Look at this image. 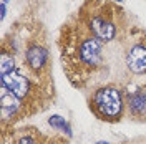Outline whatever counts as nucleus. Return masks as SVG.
<instances>
[{
    "label": "nucleus",
    "mask_w": 146,
    "mask_h": 144,
    "mask_svg": "<svg viewBox=\"0 0 146 144\" xmlns=\"http://www.w3.org/2000/svg\"><path fill=\"white\" fill-rule=\"evenodd\" d=\"M95 106L101 116L115 118L121 113V94L115 88H101L95 94Z\"/></svg>",
    "instance_id": "obj_1"
},
{
    "label": "nucleus",
    "mask_w": 146,
    "mask_h": 144,
    "mask_svg": "<svg viewBox=\"0 0 146 144\" xmlns=\"http://www.w3.org/2000/svg\"><path fill=\"white\" fill-rule=\"evenodd\" d=\"M80 58L83 63L96 66L101 63V43L98 38H86L80 46Z\"/></svg>",
    "instance_id": "obj_2"
},
{
    "label": "nucleus",
    "mask_w": 146,
    "mask_h": 144,
    "mask_svg": "<svg viewBox=\"0 0 146 144\" xmlns=\"http://www.w3.org/2000/svg\"><path fill=\"white\" fill-rule=\"evenodd\" d=\"M2 86H5L9 91H12L17 98H23L30 90L28 80L18 71H12L9 75H3L2 76Z\"/></svg>",
    "instance_id": "obj_3"
},
{
    "label": "nucleus",
    "mask_w": 146,
    "mask_h": 144,
    "mask_svg": "<svg viewBox=\"0 0 146 144\" xmlns=\"http://www.w3.org/2000/svg\"><path fill=\"white\" fill-rule=\"evenodd\" d=\"M126 63L129 70L135 73H145L146 71V48L145 46H135L128 53Z\"/></svg>",
    "instance_id": "obj_4"
},
{
    "label": "nucleus",
    "mask_w": 146,
    "mask_h": 144,
    "mask_svg": "<svg viewBox=\"0 0 146 144\" xmlns=\"http://www.w3.org/2000/svg\"><path fill=\"white\" fill-rule=\"evenodd\" d=\"M20 98H17L12 91H9L5 86H2V93H0V108H2V118L12 116L20 106Z\"/></svg>",
    "instance_id": "obj_5"
},
{
    "label": "nucleus",
    "mask_w": 146,
    "mask_h": 144,
    "mask_svg": "<svg viewBox=\"0 0 146 144\" xmlns=\"http://www.w3.org/2000/svg\"><path fill=\"white\" fill-rule=\"evenodd\" d=\"M90 27L93 30V33L98 36L100 40H103V42H110L115 36V27L110 23L108 20H105V18H101V17L93 18Z\"/></svg>",
    "instance_id": "obj_6"
},
{
    "label": "nucleus",
    "mask_w": 146,
    "mask_h": 144,
    "mask_svg": "<svg viewBox=\"0 0 146 144\" xmlns=\"http://www.w3.org/2000/svg\"><path fill=\"white\" fill-rule=\"evenodd\" d=\"M27 61L33 70H40L46 61V50L42 46H30L27 52Z\"/></svg>",
    "instance_id": "obj_7"
},
{
    "label": "nucleus",
    "mask_w": 146,
    "mask_h": 144,
    "mask_svg": "<svg viewBox=\"0 0 146 144\" xmlns=\"http://www.w3.org/2000/svg\"><path fill=\"white\" fill-rule=\"evenodd\" d=\"M129 108L135 113H143L146 109V91H139L136 94L129 96Z\"/></svg>",
    "instance_id": "obj_8"
},
{
    "label": "nucleus",
    "mask_w": 146,
    "mask_h": 144,
    "mask_svg": "<svg viewBox=\"0 0 146 144\" xmlns=\"http://www.w3.org/2000/svg\"><path fill=\"white\" fill-rule=\"evenodd\" d=\"M15 71L13 70V58L7 53H2V58H0V75H9V73Z\"/></svg>",
    "instance_id": "obj_9"
},
{
    "label": "nucleus",
    "mask_w": 146,
    "mask_h": 144,
    "mask_svg": "<svg viewBox=\"0 0 146 144\" xmlns=\"http://www.w3.org/2000/svg\"><path fill=\"white\" fill-rule=\"evenodd\" d=\"M48 123H50V126L52 127H56V129H63L65 133L68 136H72V129H70V126H68V123L65 121L62 116H52L50 119H48Z\"/></svg>",
    "instance_id": "obj_10"
},
{
    "label": "nucleus",
    "mask_w": 146,
    "mask_h": 144,
    "mask_svg": "<svg viewBox=\"0 0 146 144\" xmlns=\"http://www.w3.org/2000/svg\"><path fill=\"white\" fill-rule=\"evenodd\" d=\"M18 144H33V141H32L30 137H22V139L18 141Z\"/></svg>",
    "instance_id": "obj_11"
},
{
    "label": "nucleus",
    "mask_w": 146,
    "mask_h": 144,
    "mask_svg": "<svg viewBox=\"0 0 146 144\" xmlns=\"http://www.w3.org/2000/svg\"><path fill=\"white\" fill-rule=\"evenodd\" d=\"M96 144H108V143H96Z\"/></svg>",
    "instance_id": "obj_12"
},
{
    "label": "nucleus",
    "mask_w": 146,
    "mask_h": 144,
    "mask_svg": "<svg viewBox=\"0 0 146 144\" xmlns=\"http://www.w3.org/2000/svg\"><path fill=\"white\" fill-rule=\"evenodd\" d=\"M2 2H3V3H5V2H7V0H2Z\"/></svg>",
    "instance_id": "obj_13"
}]
</instances>
